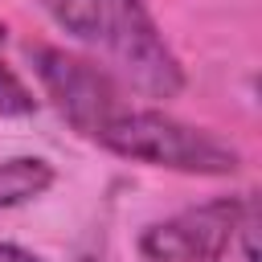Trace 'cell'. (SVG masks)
I'll use <instances>...</instances> for the list:
<instances>
[{"label":"cell","instance_id":"cell-1","mask_svg":"<svg viewBox=\"0 0 262 262\" xmlns=\"http://www.w3.org/2000/svg\"><path fill=\"white\" fill-rule=\"evenodd\" d=\"M41 8L57 20V29L111 57L139 94L176 98L184 90V66L143 0H41Z\"/></svg>","mask_w":262,"mask_h":262},{"label":"cell","instance_id":"cell-2","mask_svg":"<svg viewBox=\"0 0 262 262\" xmlns=\"http://www.w3.org/2000/svg\"><path fill=\"white\" fill-rule=\"evenodd\" d=\"M94 143H102L123 160L172 168L188 176H233L242 168V156L229 139L213 135L209 127H192L164 111H143V106L119 111Z\"/></svg>","mask_w":262,"mask_h":262},{"label":"cell","instance_id":"cell-3","mask_svg":"<svg viewBox=\"0 0 262 262\" xmlns=\"http://www.w3.org/2000/svg\"><path fill=\"white\" fill-rule=\"evenodd\" d=\"M29 57H33V70H37L45 94L53 98L57 115L78 135L98 139L102 127L119 111H127L123 90L115 86V78L102 66H94L78 53H66L57 45H29Z\"/></svg>","mask_w":262,"mask_h":262},{"label":"cell","instance_id":"cell-4","mask_svg":"<svg viewBox=\"0 0 262 262\" xmlns=\"http://www.w3.org/2000/svg\"><path fill=\"white\" fill-rule=\"evenodd\" d=\"M246 205H250V192L246 196H213L176 217L151 221L139 233V254L147 262H221L233 246Z\"/></svg>","mask_w":262,"mask_h":262},{"label":"cell","instance_id":"cell-5","mask_svg":"<svg viewBox=\"0 0 262 262\" xmlns=\"http://www.w3.org/2000/svg\"><path fill=\"white\" fill-rule=\"evenodd\" d=\"M53 184V164L41 156H12L0 164V209L37 201Z\"/></svg>","mask_w":262,"mask_h":262},{"label":"cell","instance_id":"cell-6","mask_svg":"<svg viewBox=\"0 0 262 262\" xmlns=\"http://www.w3.org/2000/svg\"><path fill=\"white\" fill-rule=\"evenodd\" d=\"M4 45H8V29L0 25V115L20 119V115H33V111H37V98H33V90L25 86V78L8 66Z\"/></svg>","mask_w":262,"mask_h":262},{"label":"cell","instance_id":"cell-7","mask_svg":"<svg viewBox=\"0 0 262 262\" xmlns=\"http://www.w3.org/2000/svg\"><path fill=\"white\" fill-rule=\"evenodd\" d=\"M0 262H45V258H37L33 250H25L16 242H0Z\"/></svg>","mask_w":262,"mask_h":262}]
</instances>
